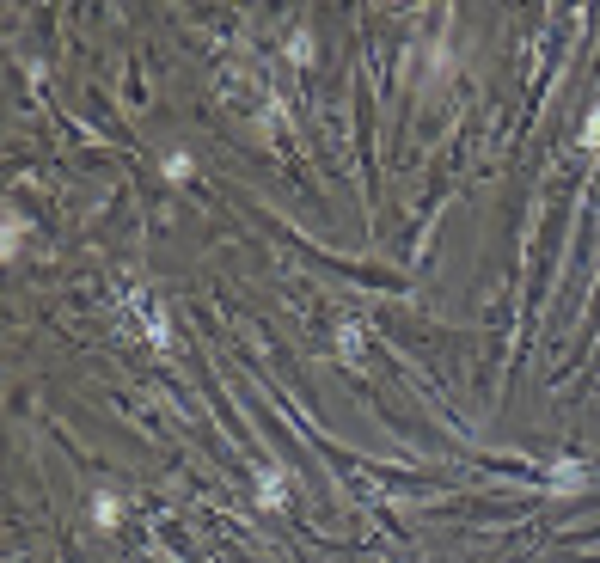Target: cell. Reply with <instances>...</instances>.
Listing matches in <instances>:
<instances>
[{
	"label": "cell",
	"instance_id": "6da1fadb",
	"mask_svg": "<svg viewBox=\"0 0 600 563\" xmlns=\"http://www.w3.org/2000/svg\"><path fill=\"white\" fill-rule=\"evenodd\" d=\"M117 521H123V502H117L111 490H105V496H92V527H98V533H111Z\"/></svg>",
	"mask_w": 600,
	"mask_h": 563
},
{
	"label": "cell",
	"instance_id": "7a4b0ae2",
	"mask_svg": "<svg viewBox=\"0 0 600 563\" xmlns=\"http://www.w3.org/2000/svg\"><path fill=\"white\" fill-rule=\"evenodd\" d=\"M160 172H166V184H190L196 178V160H190V153H166Z\"/></svg>",
	"mask_w": 600,
	"mask_h": 563
},
{
	"label": "cell",
	"instance_id": "3957f363",
	"mask_svg": "<svg viewBox=\"0 0 600 563\" xmlns=\"http://www.w3.org/2000/svg\"><path fill=\"white\" fill-rule=\"evenodd\" d=\"M258 490H264V508H282V472H264Z\"/></svg>",
	"mask_w": 600,
	"mask_h": 563
},
{
	"label": "cell",
	"instance_id": "277c9868",
	"mask_svg": "<svg viewBox=\"0 0 600 563\" xmlns=\"http://www.w3.org/2000/svg\"><path fill=\"white\" fill-rule=\"evenodd\" d=\"M582 147H588V153L600 147V105H594V111H588V123H582Z\"/></svg>",
	"mask_w": 600,
	"mask_h": 563
}]
</instances>
